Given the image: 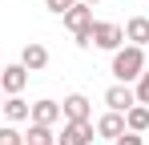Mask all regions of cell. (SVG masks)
<instances>
[{
  "label": "cell",
  "mask_w": 149,
  "mask_h": 145,
  "mask_svg": "<svg viewBox=\"0 0 149 145\" xmlns=\"http://www.w3.org/2000/svg\"><path fill=\"white\" fill-rule=\"evenodd\" d=\"M145 48L137 45H121L117 52H113V77L121 81V85H137V77L145 72Z\"/></svg>",
  "instance_id": "obj_1"
},
{
  "label": "cell",
  "mask_w": 149,
  "mask_h": 145,
  "mask_svg": "<svg viewBox=\"0 0 149 145\" xmlns=\"http://www.w3.org/2000/svg\"><path fill=\"white\" fill-rule=\"evenodd\" d=\"M61 20H65V28L77 36V45L89 48V32H93V24H97V20H93V4H81V0H77V4L61 16Z\"/></svg>",
  "instance_id": "obj_2"
},
{
  "label": "cell",
  "mask_w": 149,
  "mask_h": 145,
  "mask_svg": "<svg viewBox=\"0 0 149 145\" xmlns=\"http://www.w3.org/2000/svg\"><path fill=\"white\" fill-rule=\"evenodd\" d=\"M89 45L93 48H105V52H117L125 45V28L113 20H97L93 24V32H89Z\"/></svg>",
  "instance_id": "obj_3"
},
{
  "label": "cell",
  "mask_w": 149,
  "mask_h": 145,
  "mask_svg": "<svg viewBox=\"0 0 149 145\" xmlns=\"http://www.w3.org/2000/svg\"><path fill=\"white\" fill-rule=\"evenodd\" d=\"M93 133H97L93 121H65L56 145H93Z\"/></svg>",
  "instance_id": "obj_4"
},
{
  "label": "cell",
  "mask_w": 149,
  "mask_h": 145,
  "mask_svg": "<svg viewBox=\"0 0 149 145\" xmlns=\"http://www.w3.org/2000/svg\"><path fill=\"white\" fill-rule=\"evenodd\" d=\"M28 85V69L16 61V65H4V72H0V89H4V97H20Z\"/></svg>",
  "instance_id": "obj_5"
},
{
  "label": "cell",
  "mask_w": 149,
  "mask_h": 145,
  "mask_svg": "<svg viewBox=\"0 0 149 145\" xmlns=\"http://www.w3.org/2000/svg\"><path fill=\"white\" fill-rule=\"evenodd\" d=\"M105 105H109L113 113H129V109L137 105L133 85H121V81H117V85H109V89H105Z\"/></svg>",
  "instance_id": "obj_6"
},
{
  "label": "cell",
  "mask_w": 149,
  "mask_h": 145,
  "mask_svg": "<svg viewBox=\"0 0 149 145\" xmlns=\"http://www.w3.org/2000/svg\"><path fill=\"white\" fill-rule=\"evenodd\" d=\"M61 113H65V121H93V105L85 93H69L61 101Z\"/></svg>",
  "instance_id": "obj_7"
},
{
  "label": "cell",
  "mask_w": 149,
  "mask_h": 145,
  "mask_svg": "<svg viewBox=\"0 0 149 145\" xmlns=\"http://www.w3.org/2000/svg\"><path fill=\"white\" fill-rule=\"evenodd\" d=\"M20 65H24L28 72H40L45 65H49V48L40 45V40H28V45L20 48Z\"/></svg>",
  "instance_id": "obj_8"
},
{
  "label": "cell",
  "mask_w": 149,
  "mask_h": 145,
  "mask_svg": "<svg viewBox=\"0 0 149 145\" xmlns=\"http://www.w3.org/2000/svg\"><path fill=\"white\" fill-rule=\"evenodd\" d=\"M121 133H125V113H113V109H109V113H101V117H97V137L117 141Z\"/></svg>",
  "instance_id": "obj_9"
},
{
  "label": "cell",
  "mask_w": 149,
  "mask_h": 145,
  "mask_svg": "<svg viewBox=\"0 0 149 145\" xmlns=\"http://www.w3.org/2000/svg\"><path fill=\"white\" fill-rule=\"evenodd\" d=\"M125 45L149 48V16H129L125 20Z\"/></svg>",
  "instance_id": "obj_10"
},
{
  "label": "cell",
  "mask_w": 149,
  "mask_h": 145,
  "mask_svg": "<svg viewBox=\"0 0 149 145\" xmlns=\"http://www.w3.org/2000/svg\"><path fill=\"white\" fill-rule=\"evenodd\" d=\"M65 117V113H61V101H49V97H45V101H36V105H32V117L28 121H36V125H56V121Z\"/></svg>",
  "instance_id": "obj_11"
},
{
  "label": "cell",
  "mask_w": 149,
  "mask_h": 145,
  "mask_svg": "<svg viewBox=\"0 0 149 145\" xmlns=\"http://www.w3.org/2000/svg\"><path fill=\"white\" fill-rule=\"evenodd\" d=\"M4 117H8V125H20V121L32 117V105H28L24 97H4V109H0Z\"/></svg>",
  "instance_id": "obj_12"
},
{
  "label": "cell",
  "mask_w": 149,
  "mask_h": 145,
  "mask_svg": "<svg viewBox=\"0 0 149 145\" xmlns=\"http://www.w3.org/2000/svg\"><path fill=\"white\" fill-rule=\"evenodd\" d=\"M125 129H133V133H145V129H149V105H133V109L125 113Z\"/></svg>",
  "instance_id": "obj_13"
},
{
  "label": "cell",
  "mask_w": 149,
  "mask_h": 145,
  "mask_svg": "<svg viewBox=\"0 0 149 145\" xmlns=\"http://www.w3.org/2000/svg\"><path fill=\"white\" fill-rule=\"evenodd\" d=\"M24 145H56L49 125H36V121H28V133H24Z\"/></svg>",
  "instance_id": "obj_14"
},
{
  "label": "cell",
  "mask_w": 149,
  "mask_h": 145,
  "mask_svg": "<svg viewBox=\"0 0 149 145\" xmlns=\"http://www.w3.org/2000/svg\"><path fill=\"white\" fill-rule=\"evenodd\" d=\"M133 93H137V105H149V69L137 77V85H133Z\"/></svg>",
  "instance_id": "obj_15"
},
{
  "label": "cell",
  "mask_w": 149,
  "mask_h": 145,
  "mask_svg": "<svg viewBox=\"0 0 149 145\" xmlns=\"http://www.w3.org/2000/svg\"><path fill=\"white\" fill-rule=\"evenodd\" d=\"M0 145H24V137L16 133V125H0Z\"/></svg>",
  "instance_id": "obj_16"
},
{
  "label": "cell",
  "mask_w": 149,
  "mask_h": 145,
  "mask_svg": "<svg viewBox=\"0 0 149 145\" xmlns=\"http://www.w3.org/2000/svg\"><path fill=\"white\" fill-rule=\"evenodd\" d=\"M73 4H77V0H45V8H49V12H56V16H65Z\"/></svg>",
  "instance_id": "obj_17"
},
{
  "label": "cell",
  "mask_w": 149,
  "mask_h": 145,
  "mask_svg": "<svg viewBox=\"0 0 149 145\" xmlns=\"http://www.w3.org/2000/svg\"><path fill=\"white\" fill-rule=\"evenodd\" d=\"M113 145H145V137H141V133H133V129H125V133H121Z\"/></svg>",
  "instance_id": "obj_18"
},
{
  "label": "cell",
  "mask_w": 149,
  "mask_h": 145,
  "mask_svg": "<svg viewBox=\"0 0 149 145\" xmlns=\"http://www.w3.org/2000/svg\"><path fill=\"white\" fill-rule=\"evenodd\" d=\"M0 109H4V89H0Z\"/></svg>",
  "instance_id": "obj_19"
},
{
  "label": "cell",
  "mask_w": 149,
  "mask_h": 145,
  "mask_svg": "<svg viewBox=\"0 0 149 145\" xmlns=\"http://www.w3.org/2000/svg\"><path fill=\"white\" fill-rule=\"evenodd\" d=\"M81 4H97V0H81Z\"/></svg>",
  "instance_id": "obj_20"
},
{
  "label": "cell",
  "mask_w": 149,
  "mask_h": 145,
  "mask_svg": "<svg viewBox=\"0 0 149 145\" xmlns=\"http://www.w3.org/2000/svg\"><path fill=\"white\" fill-rule=\"evenodd\" d=\"M145 65H149V48H145Z\"/></svg>",
  "instance_id": "obj_21"
},
{
  "label": "cell",
  "mask_w": 149,
  "mask_h": 145,
  "mask_svg": "<svg viewBox=\"0 0 149 145\" xmlns=\"http://www.w3.org/2000/svg\"><path fill=\"white\" fill-rule=\"evenodd\" d=\"M0 72H4V65H0Z\"/></svg>",
  "instance_id": "obj_22"
}]
</instances>
